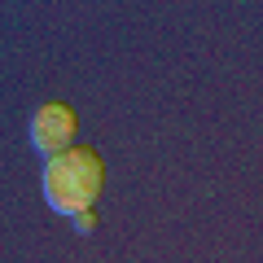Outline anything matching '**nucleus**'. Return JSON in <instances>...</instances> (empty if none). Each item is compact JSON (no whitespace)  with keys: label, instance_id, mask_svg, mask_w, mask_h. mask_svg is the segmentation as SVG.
Listing matches in <instances>:
<instances>
[{"label":"nucleus","instance_id":"nucleus-3","mask_svg":"<svg viewBox=\"0 0 263 263\" xmlns=\"http://www.w3.org/2000/svg\"><path fill=\"white\" fill-rule=\"evenodd\" d=\"M92 224H97L92 211H79V215H75V228H79V233H92Z\"/></svg>","mask_w":263,"mask_h":263},{"label":"nucleus","instance_id":"nucleus-2","mask_svg":"<svg viewBox=\"0 0 263 263\" xmlns=\"http://www.w3.org/2000/svg\"><path fill=\"white\" fill-rule=\"evenodd\" d=\"M75 132H79V114L70 110V105L66 101H44L35 114H31L27 136H31V149L48 162V158H57L62 149L75 145Z\"/></svg>","mask_w":263,"mask_h":263},{"label":"nucleus","instance_id":"nucleus-1","mask_svg":"<svg viewBox=\"0 0 263 263\" xmlns=\"http://www.w3.org/2000/svg\"><path fill=\"white\" fill-rule=\"evenodd\" d=\"M44 202L57 215H79V211H92V202L105 189V162L92 145H70L57 158L44 162Z\"/></svg>","mask_w":263,"mask_h":263}]
</instances>
